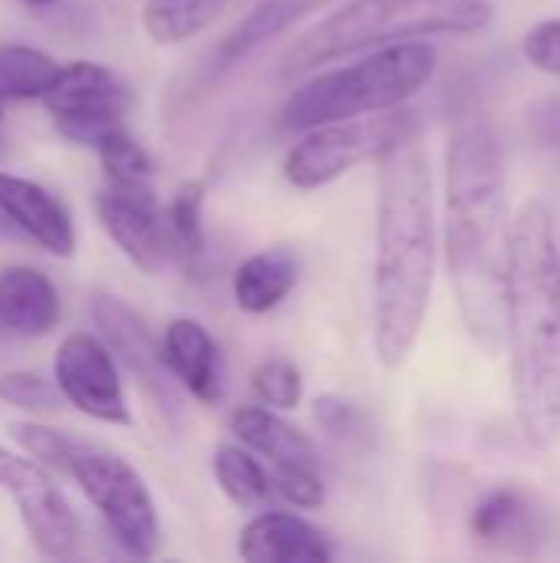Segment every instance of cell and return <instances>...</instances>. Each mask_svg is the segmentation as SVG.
<instances>
[{"mask_svg":"<svg viewBox=\"0 0 560 563\" xmlns=\"http://www.w3.org/2000/svg\"><path fill=\"white\" fill-rule=\"evenodd\" d=\"M512 228L502 142L482 112H462L446 152V267L462 323L488 353L505 343Z\"/></svg>","mask_w":560,"mask_h":563,"instance_id":"1","label":"cell"},{"mask_svg":"<svg viewBox=\"0 0 560 563\" xmlns=\"http://www.w3.org/2000/svg\"><path fill=\"white\" fill-rule=\"evenodd\" d=\"M436 280V205L429 155L406 142L380 162L376 271H373V353L383 369H399L426 327Z\"/></svg>","mask_w":560,"mask_h":563,"instance_id":"2","label":"cell"},{"mask_svg":"<svg viewBox=\"0 0 560 563\" xmlns=\"http://www.w3.org/2000/svg\"><path fill=\"white\" fill-rule=\"evenodd\" d=\"M505 336L518 426L528 445L551 449L560 439V244L545 201L515 214Z\"/></svg>","mask_w":560,"mask_h":563,"instance_id":"3","label":"cell"},{"mask_svg":"<svg viewBox=\"0 0 560 563\" xmlns=\"http://www.w3.org/2000/svg\"><path fill=\"white\" fill-rule=\"evenodd\" d=\"M492 20L495 0H347L287 49L281 69L284 76H297L393 43L469 36L482 33Z\"/></svg>","mask_w":560,"mask_h":563,"instance_id":"4","label":"cell"},{"mask_svg":"<svg viewBox=\"0 0 560 563\" xmlns=\"http://www.w3.org/2000/svg\"><path fill=\"white\" fill-rule=\"evenodd\" d=\"M439 66V53L426 40L370 49V56L327 69L300 82L281 106V125L307 132L323 122L389 112L422 92Z\"/></svg>","mask_w":560,"mask_h":563,"instance_id":"5","label":"cell"},{"mask_svg":"<svg viewBox=\"0 0 560 563\" xmlns=\"http://www.w3.org/2000/svg\"><path fill=\"white\" fill-rule=\"evenodd\" d=\"M419 132H422V119L406 106L314 125L300 132V139L284 155V178L300 191L327 188L347 172H353L356 165L383 162L389 152L403 148L406 142H416Z\"/></svg>","mask_w":560,"mask_h":563,"instance_id":"6","label":"cell"},{"mask_svg":"<svg viewBox=\"0 0 560 563\" xmlns=\"http://www.w3.org/2000/svg\"><path fill=\"white\" fill-rule=\"evenodd\" d=\"M89 505L102 515L109 534L132 558H155L162 548V525L142 475L109 449L73 442L66 472Z\"/></svg>","mask_w":560,"mask_h":563,"instance_id":"7","label":"cell"},{"mask_svg":"<svg viewBox=\"0 0 560 563\" xmlns=\"http://www.w3.org/2000/svg\"><path fill=\"white\" fill-rule=\"evenodd\" d=\"M43 106L53 112L63 139L96 148L112 129L122 125L132 109V89L109 66L76 59L59 69L56 82L43 96Z\"/></svg>","mask_w":560,"mask_h":563,"instance_id":"8","label":"cell"},{"mask_svg":"<svg viewBox=\"0 0 560 563\" xmlns=\"http://www.w3.org/2000/svg\"><path fill=\"white\" fill-rule=\"evenodd\" d=\"M53 376L63 399L83 416L106 426H132L122 376L109 343L89 333H69L56 350Z\"/></svg>","mask_w":560,"mask_h":563,"instance_id":"9","label":"cell"},{"mask_svg":"<svg viewBox=\"0 0 560 563\" xmlns=\"http://www.w3.org/2000/svg\"><path fill=\"white\" fill-rule=\"evenodd\" d=\"M96 214L112 238V244L142 271L158 274L175 257V241L168 221L158 211L152 188H119L109 185L96 195Z\"/></svg>","mask_w":560,"mask_h":563,"instance_id":"10","label":"cell"},{"mask_svg":"<svg viewBox=\"0 0 560 563\" xmlns=\"http://www.w3.org/2000/svg\"><path fill=\"white\" fill-rule=\"evenodd\" d=\"M92 320L102 340L109 343V350L122 360V366L139 379L142 393L155 402V409H162L165 416H175L178 412V396L172 386L175 376L168 373L162 343H155L145 320L129 303L109 294L92 297Z\"/></svg>","mask_w":560,"mask_h":563,"instance_id":"11","label":"cell"},{"mask_svg":"<svg viewBox=\"0 0 560 563\" xmlns=\"http://www.w3.org/2000/svg\"><path fill=\"white\" fill-rule=\"evenodd\" d=\"M238 554L248 563H327L333 558L320 528L294 511H257L241 528Z\"/></svg>","mask_w":560,"mask_h":563,"instance_id":"12","label":"cell"},{"mask_svg":"<svg viewBox=\"0 0 560 563\" xmlns=\"http://www.w3.org/2000/svg\"><path fill=\"white\" fill-rule=\"evenodd\" d=\"M0 214L56 257L76 251V228L66 205L30 178L0 172Z\"/></svg>","mask_w":560,"mask_h":563,"instance_id":"13","label":"cell"},{"mask_svg":"<svg viewBox=\"0 0 560 563\" xmlns=\"http://www.w3.org/2000/svg\"><path fill=\"white\" fill-rule=\"evenodd\" d=\"M162 356L175 383L195 396L201 406H218L224 396V373H221V353L215 336L205 330V323L191 317H178L162 333Z\"/></svg>","mask_w":560,"mask_h":563,"instance_id":"14","label":"cell"},{"mask_svg":"<svg viewBox=\"0 0 560 563\" xmlns=\"http://www.w3.org/2000/svg\"><path fill=\"white\" fill-rule=\"evenodd\" d=\"M231 435L248 445L254 455L267 459L271 468H284V465H307V468H320V455L314 439L297 429L294 422H287L277 409L271 406H238L228 419Z\"/></svg>","mask_w":560,"mask_h":563,"instance_id":"15","label":"cell"},{"mask_svg":"<svg viewBox=\"0 0 560 563\" xmlns=\"http://www.w3.org/2000/svg\"><path fill=\"white\" fill-rule=\"evenodd\" d=\"M330 0H261L215 49L211 59L205 66L208 79H221L228 69H234L238 63H244L254 49H261L267 40L281 36L284 30H290L297 20H304L310 10H320Z\"/></svg>","mask_w":560,"mask_h":563,"instance_id":"16","label":"cell"},{"mask_svg":"<svg viewBox=\"0 0 560 563\" xmlns=\"http://www.w3.org/2000/svg\"><path fill=\"white\" fill-rule=\"evenodd\" d=\"M63 303L53 280L36 267L0 271V327L17 336H46L59 323Z\"/></svg>","mask_w":560,"mask_h":563,"instance_id":"17","label":"cell"},{"mask_svg":"<svg viewBox=\"0 0 560 563\" xmlns=\"http://www.w3.org/2000/svg\"><path fill=\"white\" fill-rule=\"evenodd\" d=\"M469 528L479 544L498 551H535V541L545 534L541 515L518 488H498L485 495L472 511Z\"/></svg>","mask_w":560,"mask_h":563,"instance_id":"18","label":"cell"},{"mask_svg":"<svg viewBox=\"0 0 560 563\" xmlns=\"http://www.w3.org/2000/svg\"><path fill=\"white\" fill-rule=\"evenodd\" d=\"M20 505V518L33 544L46 558H69L79 544V518L63 498V492L53 485L50 475H40L26 488L13 495Z\"/></svg>","mask_w":560,"mask_h":563,"instance_id":"19","label":"cell"},{"mask_svg":"<svg viewBox=\"0 0 560 563\" xmlns=\"http://www.w3.org/2000/svg\"><path fill=\"white\" fill-rule=\"evenodd\" d=\"M300 280V261L290 247H267L244 257L231 277V294L238 310L244 313H271L277 310Z\"/></svg>","mask_w":560,"mask_h":563,"instance_id":"20","label":"cell"},{"mask_svg":"<svg viewBox=\"0 0 560 563\" xmlns=\"http://www.w3.org/2000/svg\"><path fill=\"white\" fill-rule=\"evenodd\" d=\"M211 468H215V482H218L221 495L238 511L257 515V511L271 508V501L277 498L271 472L241 442L238 445H218Z\"/></svg>","mask_w":560,"mask_h":563,"instance_id":"21","label":"cell"},{"mask_svg":"<svg viewBox=\"0 0 560 563\" xmlns=\"http://www.w3.org/2000/svg\"><path fill=\"white\" fill-rule=\"evenodd\" d=\"M228 0H149L142 10V26L155 43H185L208 30Z\"/></svg>","mask_w":560,"mask_h":563,"instance_id":"22","label":"cell"},{"mask_svg":"<svg viewBox=\"0 0 560 563\" xmlns=\"http://www.w3.org/2000/svg\"><path fill=\"white\" fill-rule=\"evenodd\" d=\"M59 63L33 46H0V99H43L59 76Z\"/></svg>","mask_w":560,"mask_h":563,"instance_id":"23","label":"cell"},{"mask_svg":"<svg viewBox=\"0 0 560 563\" xmlns=\"http://www.w3.org/2000/svg\"><path fill=\"white\" fill-rule=\"evenodd\" d=\"M99 162L106 168V178L109 185H119V188H152V178H155V158L142 148V142L125 129H112L99 145Z\"/></svg>","mask_w":560,"mask_h":563,"instance_id":"24","label":"cell"},{"mask_svg":"<svg viewBox=\"0 0 560 563\" xmlns=\"http://www.w3.org/2000/svg\"><path fill=\"white\" fill-rule=\"evenodd\" d=\"M201 208H205V185L201 181H185L168 211H165V221H168V231H172V241H175V254L188 257V261H198L205 254V224H201Z\"/></svg>","mask_w":560,"mask_h":563,"instance_id":"25","label":"cell"},{"mask_svg":"<svg viewBox=\"0 0 560 563\" xmlns=\"http://www.w3.org/2000/svg\"><path fill=\"white\" fill-rule=\"evenodd\" d=\"M251 393L261 406H271L277 412H290L300 406L304 399V376L300 369L284 360V356H271L264 363L254 366L251 373Z\"/></svg>","mask_w":560,"mask_h":563,"instance_id":"26","label":"cell"},{"mask_svg":"<svg viewBox=\"0 0 560 563\" xmlns=\"http://www.w3.org/2000/svg\"><path fill=\"white\" fill-rule=\"evenodd\" d=\"M314 419L317 426L333 439V442H343V445H356V442H366L370 432H366V416L343 396H317L314 399Z\"/></svg>","mask_w":560,"mask_h":563,"instance_id":"27","label":"cell"},{"mask_svg":"<svg viewBox=\"0 0 560 563\" xmlns=\"http://www.w3.org/2000/svg\"><path fill=\"white\" fill-rule=\"evenodd\" d=\"M10 435L46 468L66 475L69 472V455H73V442L69 435L56 432V429H46V426H36V422H17L10 429Z\"/></svg>","mask_w":560,"mask_h":563,"instance_id":"28","label":"cell"},{"mask_svg":"<svg viewBox=\"0 0 560 563\" xmlns=\"http://www.w3.org/2000/svg\"><path fill=\"white\" fill-rule=\"evenodd\" d=\"M274 478V492L281 501L300 508V511H317L327 501V488L317 468L307 465H284V468H271Z\"/></svg>","mask_w":560,"mask_h":563,"instance_id":"29","label":"cell"},{"mask_svg":"<svg viewBox=\"0 0 560 563\" xmlns=\"http://www.w3.org/2000/svg\"><path fill=\"white\" fill-rule=\"evenodd\" d=\"M0 399L30 412H56L63 393L56 383H46L36 373H7L0 376Z\"/></svg>","mask_w":560,"mask_h":563,"instance_id":"30","label":"cell"},{"mask_svg":"<svg viewBox=\"0 0 560 563\" xmlns=\"http://www.w3.org/2000/svg\"><path fill=\"white\" fill-rule=\"evenodd\" d=\"M521 53L538 73L560 76V20L535 23L521 40Z\"/></svg>","mask_w":560,"mask_h":563,"instance_id":"31","label":"cell"},{"mask_svg":"<svg viewBox=\"0 0 560 563\" xmlns=\"http://www.w3.org/2000/svg\"><path fill=\"white\" fill-rule=\"evenodd\" d=\"M40 475H46V465L40 462H30V459H20L7 449H0V488L17 495L20 488H26L30 482H36Z\"/></svg>","mask_w":560,"mask_h":563,"instance_id":"32","label":"cell"},{"mask_svg":"<svg viewBox=\"0 0 560 563\" xmlns=\"http://www.w3.org/2000/svg\"><path fill=\"white\" fill-rule=\"evenodd\" d=\"M528 129L538 135L541 145H554L560 142V96L545 99L541 106H535L528 112Z\"/></svg>","mask_w":560,"mask_h":563,"instance_id":"33","label":"cell"},{"mask_svg":"<svg viewBox=\"0 0 560 563\" xmlns=\"http://www.w3.org/2000/svg\"><path fill=\"white\" fill-rule=\"evenodd\" d=\"M26 7H53L56 0H23Z\"/></svg>","mask_w":560,"mask_h":563,"instance_id":"34","label":"cell"},{"mask_svg":"<svg viewBox=\"0 0 560 563\" xmlns=\"http://www.w3.org/2000/svg\"><path fill=\"white\" fill-rule=\"evenodd\" d=\"M3 158H7V139L0 135V162H3Z\"/></svg>","mask_w":560,"mask_h":563,"instance_id":"35","label":"cell"}]
</instances>
